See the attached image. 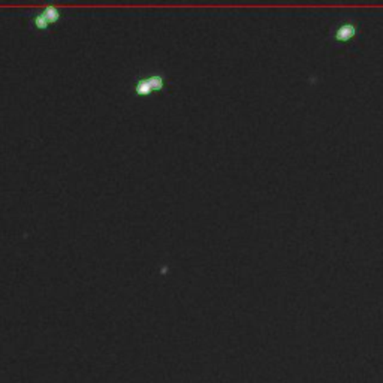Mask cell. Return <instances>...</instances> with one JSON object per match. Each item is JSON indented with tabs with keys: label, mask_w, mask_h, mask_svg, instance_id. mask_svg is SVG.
Masks as SVG:
<instances>
[{
	"label": "cell",
	"mask_w": 383,
	"mask_h": 383,
	"mask_svg": "<svg viewBox=\"0 0 383 383\" xmlns=\"http://www.w3.org/2000/svg\"><path fill=\"white\" fill-rule=\"evenodd\" d=\"M163 85H165V77L161 75L147 77L141 79V81H137V84H135V93L146 96L148 93H155L157 90L163 89Z\"/></svg>",
	"instance_id": "1"
},
{
	"label": "cell",
	"mask_w": 383,
	"mask_h": 383,
	"mask_svg": "<svg viewBox=\"0 0 383 383\" xmlns=\"http://www.w3.org/2000/svg\"><path fill=\"white\" fill-rule=\"evenodd\" d=\"M57 18H59V11L55 10V8H50V10H47L38 15L35 18V24L38 29H47L50 24L57 21Z\"/></svg>",
	"instance_id": "2"
}]
</instances>
